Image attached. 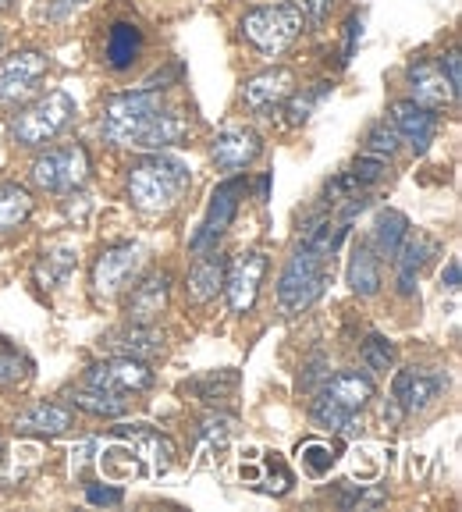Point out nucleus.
Returning a JSON list of instances; mask_svg holds the SVG:
<instances>
[{"label": "nucleus", "mask_w": 462, "mask_h": 512, "mask_svg": "<svg viewBox=\"0 0 462 512\" xmlns=\"http://www.w3.org/2000/svg\"><path fill=\"white\" fill-rule=\"evenodd\" d=\"M192 189V168L182 157L171 153H146L128 168V200L136 203L143 214H164L178 207L185 192Z\"/></svg>", "instance_id": "1"}, {"label": "nucleus", "mask_w": 462, "mask_h": 512, "mask_svg": "<svg viewBox=\"0 0 462 512\" xmlns=\"http://www.w3.org/2000/svg\"><path fill=\"white\" fill-rule=\"evenodd\" d=\"M306 32V15L299 0H274V4H260L249 8L239 18V36L249 50L260 57H281L299 43Z\"/></svg>", "instance_id": "2"}, {"label": "nucleus", "mask_w": 462, "mask_h": 512, "mask_svg": "<svg viewBox=\"0 0 462 512\" xmlns=\"http://www.w3.org/2000/svg\"><path fill=\"white\" fill-rule=\"evenodd\" d=\"M374 399V381L359 370H338L335 377L327 374L324 388L313 399L310 416L317 427L327 431H342V434H356V416L359 409Z\"/></svg>", "instance_id": "3"}, {"label": "nucleus", "mask_w": 462, "mask_h": 512, "mask_svg": "<svg viewBox=\"0 0 462 512\" xmlns=\"http://www.w3.org/2000/svg\"><path fill=\"white\" fill-rule=\"evenodd\" d=\"M168 104V93L164 86H139V89H125V93H114L111 100L100 111V139L111 146H132L139 139V132L146 128V121Z\"/></svg>", "instance_id": "4"}, {"label": "nucleus", "mask_w": 462, "mask_h": 512, "mask_svg": "<svg viewBox=\"0 0 462 512\" xmlns=\"http://www.w3.org/2000/svg\"><path fill=\"white\" fill-rule=\"evenodd\" d=\"M75 114H79V104H75L72 93L64 89H50V93L32 96L29 104L11 118L8 132L18 146L25 150H36V146H47L50 139H57L64 128L72 125Z\"/></svg>", "instance_id": "5"}, {"label": "nucleus", "mask_w": 462, "mask_h": 512, "mask_svg": "<svg viewBox=\"0 0 462 512\" xmlns=\"http://www.w3.org/2000/svg\"><path fill=\"white\" fill-rule=\"evenodd\" d=\"M331 281V256H320L313 249L299 246L278 278V306L285 313H303L324 296Z\"/></svg>", "instance_id": "6"}, {"label": "nucleus", "mask_w": 462, "mask_h": 512, "mask_svg": "<svg viewBox=\"0 0 462 512\" xmlns=\"http://www.w3.org/2000/svg\"><path fill=\"white\" fill-rule=\"evenodd\" d=\"M89 171H93V160L82 143H64L54 150L40 153L32 160V182L47 192H75L89 182Z\"/></svg>", "instance_id": "7"}, {"label": "nucleus", "mask_w": 462, "mask_h": 512, "mask_svg": "<svg viewBox=\"0 0 462 512\" xmlns=\"http://www.w3.org/2000/svg\"><path fill=\"white\" fill-rule=\"evenodd\" d=\"M50 75V57L36 47L11 50L4 61H0V104L18 107L25 100L40 93L43 79Z\"/></svg>", "instance_id": "8"}, {"label": "nucleus", "mask_w": 462, "mask_h": 512, "mask_svg": "<svg viewBox=\"0 0 462 512\" xmlns=\"http://www.w3.org/2000/svg\"><path fill=\"white\" fill-rule=\"evenodd\" d=\"M246 189H249V182L239 175L217 185L214 196H210L207 214H203L200 228H196V235H192V242H189L192 253L200 256V253L217 249V242L224 239V232H228L231 221H235V214H239V203H242V196H246Z\"/></svg>", "instance_id": "9"}, {"label": "nucleus", "mask_w": 462, "mask_h": 512, "mask_svg": "<svg viewBox=\"0 0 462 512\" xmlns=\"http://www.w3.org/2000/svg\"><path fill=\"white\" fill-rule=\"evenodd\" d=\"M445 392H448L445 370H434V367H406L391 381V402H395V409L402 416L427 413V409L438 406Z\"/></svg>", "instance_id": "10"}, {"label": "nucleus", "mask_w": 462, "mask_h": 512, "mask_svg": "<svg viewBox=\"0 0 462 512\" xmlns=\"http://www.w3.org/2000/svg\"><path fill=\"white\" fill-rule=\"evenodd\" d=\"M295 89V72L285 64H271L263 72L249 75L242 82V107L249 114H263V118H274V111L285 107V100Z\"/></svg>", "instance_id": "11"}, {"label": "nucleus", "mask_w": 462, "mask_h": 512, "mask_svg": "<svg viewBox=\"0 0 462 512\" xmlns=\"http://www.w3.org/2000/svg\"><path fill=\"white\" fill-rule=\"evenodd\" d=\"M263 274H267V256L260 249H246L224 267V296H228L231 313H249L260 296Z\"/></svg>", "instance_id": "12"}, {"label": "nucleus", "mask_w": 462, "mask_h": 512, "mask_svg": "<svg viewBox=\"0 0 462 512\" xmlns=\"http://www.w3.org/2000/svg\"><path fill=\"white\" fill-rule=\"evenodd\" d=\"M146 54V29L136 18H114L104 32V47H100V64L107 72L125 75L132 72Z\"/></svg>", "instance_id": "13"}, {"label": "nucleus", "mask_w": 462, "mask_h": 512, "mask_svg": "<svg viewBox=\"0 0 462 512\" xmlns=\"http://www.w3.org/2000/svg\"><path fill=\"white\" fill-rule=\"evenodd\" d=\"M139 267H143V249L132 246V242L104 249L93 267V292L100 299L118 296V292H125V288L136 281Z\"/></svg>", "instance_id": "14"}, {"label": "nucleus", "mask_w": 462, "mask_h": 512, "mask_svg": "<svg viewBox=\"0 0 462 512\" xmlns=\"http://www.w3.org/2000/svg\"><path fill=\"white\" fill-rule=\"evenodd\" d=\"M82 384H89V388H107V392H121V395H136V392H146L153 384V370L146 367V360L114 356V360L93 363V367L82 374Z\"/></svg>", "instance_id": "15"}, {"label": "nucleus", "mask_w": 462, "mask_h": 512, "mask_svg": "<svg viewBox=\"0 0 462 512\" xmlns=\"http://www.w3.org/2000/svg\"><path fill=\"white\" fill-rule=\"evenodd\" d=\"M406 82H409V100L441 111V107H455L459 104V93L448 86L445 72L434 57H413L406 68Z\"/></svg>", "instance_id": "16"}, {"label": "nucleus", "mask_w": 462, "mask_h": 512, "mask_svg": "<svg viewBox=\"0 0 462 512\" xmlns=\"http://www.w3.org/2000/svg\"><path fill=\"white\" fill-rule=\"evenodd\" d=\"M263 153V139L256 128H246V125H231V128H221L210 143V157L221 171H242L249 168L256 157Z\"/></svg>", "instance_id": "17"}, {"label": "nucleus", "mask_w": 462, "mask_h": 512, "mask_svg": "<svg viewBox=\"0 0 462 512\" xmlns=\"http://www.w3.org/2000/svg\"><path fill=\"white\" fill-rule=\"evenodd\" d=\"M388 121L402 136V143H409L416 153L431 150L434 136H438V111L416 104V100H395L388 107Z\"/></svg>", "instance_id": "18"}, {"label": "nucleus", "mask_w": 462, "mask_h": 512, "mask_svg": "<svg viewBox=\"0 0 462 512\" xmlns=\"http://www.w3.org/2000/svg\"><path fill=\"white\" fill-rule=\"evenodd\" d=\"M100 345H104L107 352H114V356H132V360H153V356H160L164 352V331L157 328V324H143V320H132V324H125V328L111 331V335L100 338Z\"/></svg>", "instance_id": "19"}, {"label": "nucleus", "mask_w": 462, "mask_h": 512, "mask_svg": "<svg viewBox=\"0 0 462 512\" xmlns=\"http://www.w3.org/2000/svg\"><path fill=\"white\" fill-rule=\"evenodd\" d=\"M114 434L136 445V452L143 456L150 477H164V473L175 466V441H171L168 434H160L157 427H150V424H125V427H118Z\"/></svg>", "instance_id": "20"}, {"label": "nucleus", "mask_w": 462, "mask_h": 512, "mask_svg": "<svg viewBox=\"0 0 462 512\" xmlns=\"http://www.w3.org/2000/svg\"><path fill=\"white\" fill-rule=\"evenodd\" d=\"M93 448H96L93 463L100 466V473H104L107 480L150 477V470H146L143 456L136 452V445H132V441L111 434V441H93Z\"/></svg>", "instance_id": "21"}, {"label": "nucleus", "mask_w": 462, "mask_h": 512, "mask_svg": "<svg viewBox=\"0 0 462 512\" xmlns=\"http://www.w3.org/2000/svg\"><path fill=\"white\" fill-rule=\"evenodd\" d=\"M192 132L189 118H185L182 111H175V107H160L157 114H153L150 121H146V128L139 132V139L132 146H139V150H168V146H178L185 143V136Z\"/></svg>", "instance_id": "22"}, {"label": "nucleus", "mask_w": 462, "mask_h": 512, "mask_svg": "<svg viewBox=\"0 0 462 512\" xmlns=\"http://www.w3.org/2000/svg\"><path fill=\"white\" fill-rule=\"evenodd\" d=\"M75 427V413L64 409L61 402H36L25 413L15 416V431L18 434H36V438H54Z\"/></svg>", "instance_id": "23"}, {"label": "nucleus", "mask_w": 462, "mask_h": 512, "mask_svg": "<svg viewBox=\"0 0 462 512\" xmlns=\"http://www.w3.org/2000/svg\"><path fill=\"white\" fill-rule=\"evenodd\" d=\"M438 253V242L427 239V235H406V242L395 253V264H399V292L402 296H413L416 281H420L423 267L431 264V256Z\"/></svg>", "instance_id": "24"}, {"label": "nucleus", "mask_w": 462, "mask_h": 512, "mask_svg": "<svg viewBox=\"0 0 462 512\" xmlns=\"http://www.w3.org/2000/svg\"><path fill=\"white\" fill-rule=\"evenodd\" d=\"M168 296H171V278L164 271H153L143 285L132 288V296H128L125 306L128 320H143V324L157 320L164 313V306H168Z\"/></svg>", "instance_id": "25"}, {"label": "nucleus", "mask_w": 462, "mask_h": 512, "mask_svg": "<svg viewBox=\"0 0 462 512\" xmlns=\"http://www.w3.org/2000/svg\"><path fill=\"white\" fill-rule=\"evenodd\" d=\"M224 267H228V260H224L217 249L200 253V260L192 264L189 278H185V296H189L192 303H210L224 285Z\"/></svg>", "instance_id": "26"}, {"label": "nucleus", "mask_w": 462, "mask_h": 512, "mask_svg": "<svg viewBox=\"0 0 462 512\" xmlns=\"http://www.w3.org/2000/svg\"><path fill=\"white\" fill-rule=\"evenodd\" d=\"M349 288L356 296L370 299L381 292V256L370 242H359L349 260Z\"/></svg>", "instance_id": "27"}, {"label": "nucleus", "mask_w": 462, "mask_h": 512, "mask_svg": "<svg viewBox=\"0 0 462 512\" xmlns=\"http://www.w3.org/2000/svg\"><path fill=\"white\" fill-rule=\"evenodd\" d=\"M331 89H335V82H327V79L310 82V86H303V89H292V96H288L285 107H281V114H285L288 125L292 128L306 125V121L313 118V111H317L327 96H331Z\"/></svg>", "instance_id": "28"}, {"label": "nucleus", "mask_w": 462, "mask_h": 512, "mask_svg": "<svg viewBox=\"0 0 462 512\" xmlns=\"http://www.w3.org/2000/svg\"><path fill=\"white\" fill-rule=\"evenodd\" d=\"M72 406H79L82 413H89V416H107V420H114V416L128 413V395L79 384V388L72 392Z\"/></svg>", "instance_id": "29"}, {"label": "nucleus", "mask_w": 462, "mask_h": 512, "mask_svg": "<svg viewBox=\"0 0 462 512\" xmlns=\"http://www.w3.org/2000/svg\"><path fill=\"white\" fill-rule=\"evenodd\" d=\"M406 235H409V217L402 214V210H381L370 246L377 249V256H391V260H395V253H399V246L406 242Z\"/></svg>", "instance_id": "30"}, {"label": "nucleus", "mask_w": 462, "mask_h": 512, "mask_svg": "<svg viewBox=\"0 0 462 512\" xmlns=\"http://www.w3.org/2000/svg\"><path fill=\"white\" fill-rule=\"evenodd\" d=\"M189 388L200 395L207 406H228V402L239 395V370H214V374L192 381Z\"/></svg>", "instance_id": "31"}, {"label": "nucleus", "mask_w": 462, "mask_h": 512, "mask_svg": "<svg viewBox=\"0 0 462 512\" xmlns=\"http://www.w3.org/2000/svg\"><path fill=\"white\" fill-rule=\"evenodd\" d=\"M32 214V196L18 182H0V232H11Z\"/></svg>", "instance_id": "32"}, {"label": "nucleus", "mask_w": 462, "mask_h": 512, "mask_svg": "<svg viewBox=\"0 0 462 512\" xmlns=\"http://www.w3.org/2000/svg\"><path fill=\"white\" fill-rule=\"evenodd\" d=\"M231 427H235L231 416H221V413H210L200 424V452L210 456V463L221 466L224 452H228V445H231Z\"/></svg>", "instance_id": "33"}, {"label": "nucleus", "mask_w": 462, "mask_h": 512, "mask_svg": "<svg viewBox=\"0 0 462 512\" xmlns=\"http://www.w3.org/2000/svg\"><path fill=\"white\" fill-rule=\"evenodd\" d=\"M75 264H79V253H75L72 246H57V249H50V253H43L36 274H40L43 288H61L64 281H68V274L75 271Z\"/></svg>", "instance_id": "34"}, {"label": "nucleus", "mask_w": 462, "mask_h": 512, "mask_svg": "<svg viewBox=\"0 0 462 512\" xmlns=\"http://www.w3.org/2000/svg\"><path fill=\"white\" fill-rule=\"evenodd\" d=\"M260 463H263V480H256L253 488L267 491V495H288L295 484V473L288 466V459L281 452H263Z\"/></svg>", "instance_id": "35"}, {"label": "nucleus", "mask_w": 462, "mask_h": 512, "mask_svg": "<svg viewBox=\"0 0 462 512\" xmlns=\"http://www.w3.org/2000/svg\"><path fill=\"white\" fill-rule=\"evenodd\" d=\"M335 463H338V448L331 445V441L310 438L299 445V466H303L306 477H313V480L327 477Z\"/></svg>", "instance_id": "36"}, {"label": "nucleus", "mask_w": 462, "mask_h": 512, "mask_svg": "<svg viewBox=\"0 0 462 512\" xmlns=\"http://www.w3.org/2000/svg\"><path fill=\"white\" fill-rule=\"evenodd\" d=\"M349 178H352V185H356V189H370V185H381L384 178H388V160L374 157V153H363V157L352 160Z\"/></svg>", "instance_id": "37"}, {"label": "nucleus", "mask_w": 462, "mask_h": 512, "mask_svg": "<svg viewBox=\"0 0 462 512\" xmlns=\"http://www.w3.org/2000/svg\"><path fill=\"white\" fill-rule=\"evenodd\" d=\"M402 150V136L395 132V125L391 121H377V125L367 128V153H374V157H395V153Z\"/></svg>", "instance_id": "38"}, {"label": "nucleus", "mask_w": 462, "mask_h": 512, "mask_svg": "<svg viewBox=\"0 0 462 512\" xmlns=\"http://www.w3.org/2000/svg\"><path fill=\"white\" fill-rule=\"evenodd\" d=\"M363 363H367V370H374V374H391V367H395V345H391V338L370 335L367 342H363Z\"/></svg>", "instance_id": "39"}, {"label": "nucleus", "mask_w": 462, "mask_h": 512, "mask_svg": "<svg viewBox=\"0 0 462 512\" xmlns=\"http://www.w3.org/2000/svg\"><path fill=\"white\" fill-rule=\"evenodd\" d=\"M89 0H43L40 11H36V18L40 22H68V18H75L82 8H86Z\"/></svg>", "instance_id": "40"}, {"label": "nucleus", "mask_w": 462, "mask_h": 512, "mask_svg": "<svg viewBox=\"0 0 462 512\" xmlns=\"http://www.w3.org/2000/svg\"><path fill=\"white\" fill-rule=\"evenodd\" d=\"M384 502H388V495H384V491L363 488V484H352V488L338 498V505H342V509H377V505H384Z\"/></svg>", "instance_id": "41"}, {"label": "nucleus", "mask_w": 462, "mask_h": 512, "mask_svg": "<svg viewBox=\"0 0 462 512\" xmlns=\"http://www.w3.org/2000/svg\"><path fill=\"white\" fill-rule=\"evenodd\" d=\"M359 36H363V15H359V11H352V15L345 18V25H342V57H338V64H349L352 61Z\"/></svg>", "instance_id": "42"}, {"label": "nucleus", "mask_w": 462, "mask_h": 512, "mask_svg": "<svg viewBox=\"0 0 462 512\" xmlns=\"http://www.w3.org/2000/svg\"><path fill=\"white\" fill-rule=\"evenodd\" d=\"M22 374H25V360L11 349L8 342H4V338H0V384L18 381Z\"/></svg>", "instance_id": "43"}, {"label": "nucleus", "mask_w": 462, "mask_h": 512, "mask_svg": "<svg viewBox=\"0 0 462 512\" xmlns=\"http://www.w3.org/2000/svg\"><path fill=\"white\" fill-rule=\"evenodd\" d=\"M86 502L89 505H121L125 491L118 484H86Z\"/></svg>", "instance_id": "44"}, {"label": "nucleus", "mask_w": 462, "mask_h": 512, "mask_svg": "<svg viewBox=\"0 0 462 512\" xmlns=\"http://www.w3.org/2000/svg\"><path fill=\"white\" fill-rule=\"evenodd\" d=\"M438 64H441V72H445V79H448V86L459 93V82H462V61H459V50H448V54H441L438 57Z\"/></svg>", "instance_id": "45"}, {"label": "nucleus", "mask_w": 462, "mask_h": 512, "mask_svg": "<svg viewBox=\"0 0 462 512\" xmlns=\"http://www.w3.org/2000/svg\"><path fill=\"white\" fill-rule=\"evenodd\" d=\"M331 4H335V0H303L306 25H313V29H320V25L327 22V15H331Z\"/></svg>", "instance_id": "46"}, {"label": "nucleus", "mask_w": 462, "mask_h": 512, "mask_svg": "<svg viewBox=\"0 0 462 512\" xmlns=\"http://www.w3.org/2000/svg\"><path fill=\"white\" fill-rule=\"evenodd\" d=\"M441 285H445L448 292H459V260H455V256L448 260V271L441 274Z\"/></svg>", "instance_id": "47"}, {"label": "nucleus", "mask_w": 462, "mask_h": 512, "mask_svg": "<svg viewBox=\"0 0 462 512\" xmlns=\"http://www.w3.org/2000/svg\"><path fill=\"white\" fill-rule=\"evenodd\" d=\"M15 4H18V0H0V15H4V11H11Z\"/></svg>", "instance_id": "48"}, {"label": "nucleus", "mask_w": 462, "mask_h": 512, "mask_svg": "<svg viewBox=\"0 0 462 512\" xmlns=\"http://www.w3.org/2000/svg\"><path fill=\"white\" fill-rule=\"evenodd\" d=\"M0 459H4V448H0Z\"/></svg>", "instance_id": "49"}, {"label": "nucleus", "mask_w": 462, "mask_h": 512, "mask_svg": "<svg viewBox=\"0 0 462 512\" xmlns=\"http://www.w3.org/2000/svg\"><path fill=\"white\" fill-rule=\"evenodd\" d=\"M0 43H4V40H0Z\"/></svg>", "instance_id": "50"}]
</instances>
